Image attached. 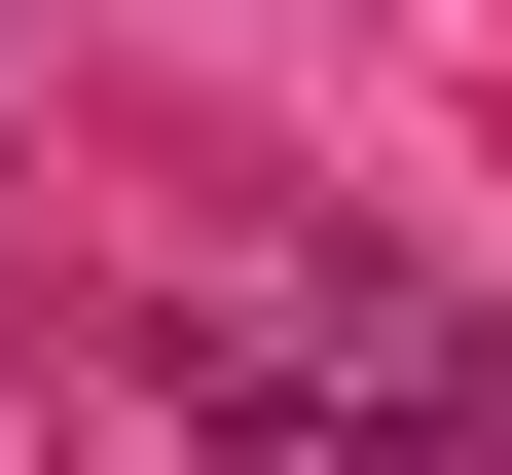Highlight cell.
I'll list each match as a JSON object with an SVG mask.
<instances>
[]
</instances>
